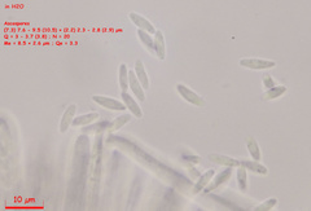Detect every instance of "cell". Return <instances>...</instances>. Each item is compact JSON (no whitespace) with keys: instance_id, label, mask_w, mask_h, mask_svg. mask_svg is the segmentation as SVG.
Wrapping results in <instances>:
<instances>
[{"instance_id":"obj_1","label":"cell","mask_w":311,"mask_h":211,"mask_svg":"<svg viewBox=\"0 0 311 211\" xmlns=\"http://www.w3.org/2000/svg\"><path fill=\"white\" fill-rule=\"evenodd\" d=\"M103 148L104 137L103 135H98L94 141L91 161L88 166V208H96L98 206L103 172Z\"/></svg>"},{"instance_id":"obj_2","label":"cell","mask_w":311,"mask_h":211,"mask_svg":"<svg viewBox=\"0 0 311 211\" xmlns=\"http://www.w3.org/2000/svg\"><path fill=\"white\" fill-rule=\"evenodd\" d=\"M239 65L241 68L250 69V70H270L276 66L273 60L257 59V57H244L239 60Z\"/></svg>"},{"instance_id":"obj_3","label":"cell","mask_w":311,"mask_h":211,"mask_svg":"<svg viewBox=\"0 0 311 211\" xmlns=\"http://www.w3.org/2000/svg\"><path fill=\"white\" fill-rule=\"evenodd\" d=\"M176 92L179 93V96L182 97L186 103L191 104V105L193 106H202L205 104V100L204 97L201 96V95H198L197 92H195V91L192 90V88H189L188 86H186V84H176Z\"/></svg>"},{"instance_id":"obj_4","label":"cell","mask_w":311,"mask_h":211,"mask_svg":"<svg viewBox=\"0 0 311 211\" xmlns=\"http://www.w3.org/2000/svg\"><path fill=\"white\" fill-rule=\"evenodd\" d=\"M92 101L95 104H98L103 109L107 110H112V112H125L126 106L121 100L113 99V97L103 96V95H94L92 96Z\"/></svg>"},{"instance_id":"obj_5","label":"cell","mask_w":311,"mask_h":211,"mask_svg":"<svg viewBox=\"0 0 311 211\" xmlns=\"http://www.w3.org/2000/svg\"><path fill=\"white\" fill-rule=\"evenodd\" d=\"M232 172H233V167H226L223 168V170L220 171V172H215V175L213 176V179H211V181L209 184H207V186L205 188L202 192L204 193H211L214 192L215 189H218L219 186H222L223 184H226L227 181L231 179V176H232Z\"/></svg>"},{"instance_id":"obj_6","label":"cell","mask_w":311,"mask_h":211,"mask_svg":"<svg viewBox=\"0 0 311 211\" xmlns=\"http://www.w3.org/2000/svg\"><path fill=\"white\" fill-rule=\"evenodd\" d=\"M121 99H122V103L125 104L126 110H129L132 117H135L138 119L143 118L144 113H143L142 106L139 105L138 100L132 96L129 91H121Z\"/></svg>"},{"instance_id":"obj_7","label":"cell","mask_w":311,"mask_h":211,"mask_svg":"<svg viewBox=\"0 0 311 211\" xmlns=\"http://www.w3.org/2000/svg\"><path fill=\"white\" fill-rule=\"evenodd\" d=\"M77 115V105L76 104H70L68 108L64 110L63 115H61L60 123H59V131L61 134H65L69 131V128L73 126V121Z\"/></svg>"},{"instance_id":"obj_8","label":"cell","mask_w":311,"mask_h":211,"mask_svg":"<svg viewBox=\"0 0 311 211\" xmlns=\"http://www.w3.org/2000/svg\"><path fill=\"white\" fill-rule=\"evenodd\" d=\"M129 19H130V21H131L132 24L138 28V30L147 31V33H149V34H152V35H154V33H156V30H157V29L154 28L153 24H152V22L149 21L147 17L139 15V13H135V12L129 13Z\"/></svg>"},{"instance_id":"obj_9","label":"cell","mask_w":311,"mask_h":211,"mask_svg":"<svg viewBox=\"0 0 311 211\" xmlns=\"http://www.w3.org/2000/svg\"><path fill=\"white\" fill-rule=\"evenodd\" d=\"M129 91L132 96L138 100L139 103H144L145 101V90L142 86V83L138 81L135 77L134 70H130V81H129Z\"/></svg>"},{"instance_id":"obj_10","label":"cell","mask_w":311,"mask_h":211,"mask_svg":"<svg viewBox=\"0 0 311 211\" xmlns=\"http://www.w3.org/2000/svg\"><path fill=\"white\" fill-rule=\"evenodd\" d=\"M154 42V55L158 60L164 61L166 59V39H165L164 33L161 30H156L153 35Z\"/></svg>"},{"instance_id":"obj_11","label":"cell","mask_w":311,"mask_h":211,"mask_svg":"<svg viewBox=\"0 0 311 211\" xmlns=\"http://www.w3.org/2000/svg\"><path fill=\"white\" fill-rule=\"evenodd\" d=\"M209 161H211L215 165L224 166V167H239L240 159H236L233 157H229L226 154H219V153H211L209 154Z\"/></svg>"},{"instance_id":"obj_12","label":"cell","mask_w":311,"mask_h":211,"mask_svg":"<svg viewBox=\"0 0 311 211\" xmlns=\"http://www.w3.org/2000/svg\"><path fill=\"white\" fill-rule=\"evenodd\" d=\"M240 166L245 168L246 171H250L253 174L264 175L268 174V168L262 163L261 161H254V159H240Z\"/></svg>"},{"instance_id":"obj_13","label":"cell","mask_w":311,"mask_h":211,"mask_svg":"<svg viewBox=\"0 0 311 211\" xmlns=\"http://www.w3.org/2000/svg\"><path fill=\"white\" fill-rule=\"evenodd\" d=\"M110 121H96L94 123L81 128L82 135H103L105 131H109Z\"/></svg>"},{"instance_id":"obj_14","label":"cell","mask_w":311,"mask_h":211,"mask_svg":"<svg viewBox=\"0 0 311 211\" xmlns=\"http://www.w3.org/2000/svg\"><path fill=\"white\" fill-rule=\"evenodd\" d=\"M134 73H135V77L138 78V81L142 83V86L144 87V90H149V86H151V82H149V77H148V73L145 70L144 62L140 59L135 60V64H134Z\"/></svg>"},{"instance_id":"obj_15","label":"cell","mask_w":311,"mask_h":211,"mask_svg":"<svg viewBox=\"0 0 311 211\" xmlns=\"http://www.w3.org/2000/svg\"><path fill=\"white\" fill-rule=\"evenodd\" d=\"M100 117L98 112H90V113H85V114H79L76 115V118L73 121V127H79L82 128L85 126H88V124L94 123L96 122Z\"/></svg>"},{"instance_id":"obj_16","label":"cell","mask_w":311,"mask_h":211,"mask_svg":"<svg viewBox=\"0 0 311 211\" xmlns=\"http://www.w3.org/2000/svg\"><path fill=\"white\" fill-rule=\"evenodd\" d=\"M214 175H215V171L214 170H207V171H205V172H202V174L198 176L197 180H196L193 188H192V189H193V193H195V194L201 193L202 190L206 188L207 184L210 183Z\"/></svg>"},{"instance_id":"obj_17","label":"cell","mask_w":311,"mask_h":211,"mask_svg":"<svg viewBox=\"0 0 311 211\" xmlns=\"http://www.w3.org/2000/svg\"><path fill=\"white\" fill-rule=\"evenodd\" d=\"M286 91H288V88H286L284 84H276V86H273V87L264 91V93L262 95V100H264V101L277 100L280 99V97H283L284 95H285Z\"/></svg>"},{"instance_id":"obj_18","label":"cell","mask_w":311,"mask_h":211,"mask_svg":"<svg viewBox=\"0 0 311 211\" xmlns=\"http://www.w3.org/2000/svg\"><path fill=\"white\" fill-rule=\"evenodd\" d=\"M132 115L130 113H125L123 112L122 114L118 115L117 118H114L113 121L110 122V126H109V132L110 134H113V132H117V131H120L121 128L125 127L126 124L129 123L131 121Z\"/></svg>"},{"instance_id":"obj_19","label":"cell","mask_w":311,"mask_h":211,"mask_svg":"<svg viewBox=\"0 0 311 211\" xmlns=\"http://www.w3.org/2000/svg\"><path fill=\"white\" fill-rule=\"evenodd\" d=\"M246 149H248L249 155L251 157V159H254V161H261L262 159L261 146H259V144H258V141L254 139V137H248V139H246Z\"/></svg>"},{"instance_id":"obj_20","label":"cell","mask_w":311,"mask_h":211,"mask_svg":"<svg viewBox=\"0 0 311 211\" xmlns=\"http://www.w3.org/2000/svg\"><path fill=\"white\" fill-rule=\"evenodd\" d=\"M130 81V70L125 62H122L118 69V82H120L121 91H129Z\"/></svg>"},{"instance_id":"obj_21","label":"cell","mask_w":311,"mask_h":211,"mask_svg":"<svg viewBox=\"0 0 311 211\" xmlns=\"http://www.w3.org/2000/svg\"><path fill=\"white\" fill-rule=\"evenodd\" d=\"M236 183L241 192H246L248 189V171L241 166L236 167Z\"/></svg>"},{"instance_id":"obj_22","label":"cell","mask_w":311,"mask_h":211,"mask_svg":"<svg viewBox=\"0 0 311 211\" xmlns=\"http://www.w3.org/2000/svg\"><path fill=\"white\" fill-rule=\"evenodd\" d=\"M136 34H138V39L140 41V43L143 44L145 50H148L149 52L154 53V42H153V35L147 33V31H143V30H138L136 31Z\"/></svg>"},{"instance_id":"obj_23","label":"cell","mask_w":311,"mask_h":211,"mask_svg":"<svg viewBox=\"0 0 311 211\" xmlns=\"http://www.w3.org/2000/svg\"><path fill=\"white\" fill-rule=\"evenodd\" d=\"M277 205V198H275V197H270V198L267 199H264L262 203H258L257 206H254L253 207V210L254 211H268V210H272L275 206Z\"/></svg>"},{"instance_id":"obj_24","label":"cell","mask_w":311,"mask_h":211,"mask_svg":"<svg viewBox=\"0 0 311 211\" xmlns=\"http://www.w3.org/2000/svg\"><path fill=\"white\" fill-rule=\"evenodd\" d=\"M180 158L184 163L187 165H198L200 162H201V157L197 154H193V153H189V152H184L180 154Z\"/></svg>"},{"instance_id":"obj_25","label":"cell","mask_w":311,"mask_h":211,"mask_svg":"<svg viewBox=\"0 0 311 211\" xmlns=\"http://www.w3.org/2000/svg\"><path fill=\"white\" fill-rule=\"evenodd\" d=\"M262 84H263V87L266 88V90H268V88L276 86L277 83H276V81L272 78V75H270L268 73H264L263 78H262Z\"/></svg>"},{"instance_id":"obj_26","label":"cell","mask_w":311,"mask_h":211,"mask_svg":"<svg viewBox=\"0 0 311 211\" xmlns=\"http://www.w3.org/2000/svg\"><path fill=\"white\" fill-rule=\"evenodd\" d=\"M188 175L192 180H197L198 176L201 175V172L198 171V168L195 167V165H188Z\"/></svg>"}]
</instances>
